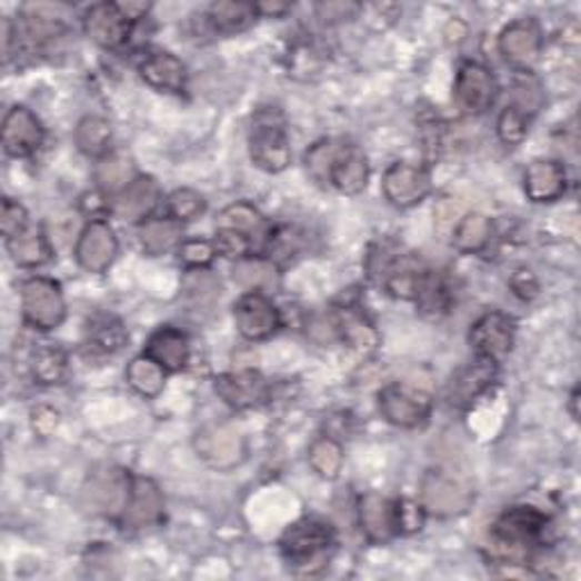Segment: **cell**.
I'll return each mask as SVG.
<instances>
[{"label":"cell","instance_id":"1","mask_svg":"<svg viewBox=\"0 0 581 581\" xmlns=\"http://www.w3.org/2000/svg\"><path fill=\"white\" fill-rule=\"evenodd\" d=\"M550 532V518L532 507L515 504L504 509L491 527L493 559L498 563H524L537 548H541Z\"/></svg>","mask_w":581,"mask_h":581},{"label":"cell","instance_id":"2","mask_svg":"<svg viewBox=\"0 0 581 581\" xmlns=\"http://www.w3.org/2000/svg\"><path fill=\"white\" fill-rule=\"evenodd\" d=\"M337 548L334 527L315 515L289 524L280 539V554L287 565L302 574H313L328 565Z\"/></svg>","mask_w":581,"mask_h":581},{"label":"cell","instance_id":"3","mask_svg":"<svg viewBox=\"0 0 581 581\" xmlns=\"http://www.w3.org/2000/svg\"><path fill=\"white\" fill-rule=\"evenodd\" d=\"M248 148L250 160L257 169L273 176L289 169L293 152L287 134V121L280 110L261 108L252 114Z\"/></svg>","mask_w":581,"mask_h":581},{"label":"cell","instance_id":"4","mask_svg":"<svg viewBox=\"0 0 581 581\" xmlns=\"http://www.w3.org/2000/svg\"><path fill=\"white\" fill-rule=\"evenodd\" d=\"M474 502L472 484L443 468L428 470L425 478L420 482V504L428 515L434 518H459L463 515Z\"/></svg>","mask_w":581,"mask_h":581},{"label":"cell","instance_id":"5","mask_svg":"<svg viewBox=\"0 0 581 581\" xmlns=\"http://www.w3.org/2000/svg\"><path fill=\"white\" fill-rule=\"evenodd\" d=\"M23 323L37 332H52L67 321V300L60 282L50 278H28L21 284Z\"/></svg>","mask_w":581,"mask_h":581},{"label":"cell","instance_id":"6","mask_svg":"<svg viewBox=\"0 0 581 581\" xmlns=\"http://www.w3.org/2000/svg\"><path fill=\"white\" fill-rule=\"evenodd\" d=\"M132 478L134 474L130 470L117 465L96 468L82 489L84 502L91 509V513L119 522L130 498Z\"/></svg>","mask_w":581,"mask_h":581},{"label":"cell","instance_id":"7","mask_svg":"<svg viewBox=\"0 0 581 581\" xmlns=\"http://www.w3.org/2000/svg\"><path fill=\"white\" fill-rule=\"evenodd\" d=\"M378 409L389 425L400 430H415L430 420L434 400L428 391L393 382L378 393Z\"/></svg>","mask_w":581,"mask_h":581},{"label":"cell","instance_id":"8","mask_svg":"<svg viewBox=\"0 0 581 581\" xmlns=\"http://www.w3.org/2000/svg\"><path fill=\"white\" fill-rule=\"evenodd\" d=\"M196 454L219 472H230L243 463L248 454L246 437L230 422H209L193 437Z\"/></svg>","mask_w":581,"mask_h":581},{"label":"cell","instance_id":"9","mask_svg":"<svg viewBox=\"0 0 581 581\" xmlns=\"http://www.w3.org/2000/svg\"><path fill=\"white\" fill-rule=\"evenodd\" d=\"M234 325L246 341H267L284 325L278 304L259 291H246L234 302Z\"/></svg>","mask_w":581,"mask_h":581},{"label":"cell","instance_id":"10","mask_svg":"<svg viewBox=\"0 0 581 581\" xmlns=\"http://www.w3.org/2000/svg\"><path fill=\"white\" fill-rule=\"evenodd\" d=\"M167 515V500L154 480L134 474L130 498L121 520L117 522L126 532H148L160 527Z\"/></svg>","mask_w":581,"mask_h":581},{"label":"cell","instance_id":"11","mask_svg":"<svg viewBox=\"0 0 581 581\" xmlns=\"http://www.w3.org/2000/svg\"><path fill=\"white\" fill-rule=\"evenodd\" d=\"M500 93L498 78L480 62H463L454 78V102L465 114L480 117L489 112Z\"/></svg>","mask_w":581,"mask_h":581},{"label":"cell","instance_id":"12","mask_svg":"<svg viewBox=\"0 0 581 581\" xmlns=\"http://www.w3.org/2000/svg\"><path fill=\"white\" fill-rule=\"evenodd\" d=\"M498 50L518 73L532 71L543 52V30L534 17H522L504 26L498 37Z\"/></svg>","mask_w":581,"mask_h":581},{"label":"cell","instance_id":"13","mask_svg":"<svg viewBox=\"0 0 581 581\" xmlns=\"http://www.w3.org/2000/svg\"><path fill=\"white\" fill-rule=\"evenodd\" d=\"M119 254V239L104 219L89 221L76 243L78 267L91 276H102L112 269Z\"/></svg>","mask_w":581,"mask_h":581},{"label":"cell","instance_id":"14","mask_svg":"<svg viewBox=\"0 0 581 581\" xmlns=\"http://www.w3.org/2000/svg\"><path fill=\"white\" fill-rule=\"evenodd\" d=\"M498 382V361L474 357V361L461 365L445 387V402L452 409L465 411L478 402Z\"/></svg>","mask_w":581,"mask_h":581},{"label":"cell","instance_id":"15","mask_svg":"<svg viewBox=\"0 0 581 581\" xmlns=\"http://www.w3.org/2000/svg\"><path fill=\"white\" fill-rule=\"evenodd\" d=\"M468 343L474 357H487L500 363L513 350L515 321L504 311H487L472 323L468 332Z\"/></svg>","mask_w":581,"mask_h":581},{"label":"cell","instance_id":"16","mask_svg":"<svg viewBox=\"0 0 581 581\" xmlns=\"http://www.w3.org/2000/svg\"><path fill=\"white\" fill-rule=\"evenodd\" d=\"M357 520L361 527V534L373 545H387L400 537L398 500H391L375 491L363 493L359 498Z\"/></svg>","mask_w":581,"mask_h":581},{"label":"cell","instance_id":"17","mask_svg":"<svg viewBox=\"0 0 581 581\" xmlns=\"http://www.w3.org/2000/svg\"><path fill=\"white\" fill-rule=\"evenodd\" d=\"M384 198L398 209H411L432 191V176L425 167L411 162H393L382 178Z\"/></svg>","mask_w":581,"mask_h":581},{"label":"cell","instance_id":"18","mask_svg":"<svg viewBox=\"0 0 581 581\" xmlns=\"http://www.w3.org/2000/svg\"><path fill=\"white\" fill-rule=\"evenodd\" d=\"M84 34L104 50H121L128 46L134 23L123 14L119 3H96L84 12Z\"/></svg>","mask_w":581,"mask_h":581},{"label":"cell","instance_id":"19","mask_svg":"<svg viewBox=\"0 0 581 581\" xmlns=\"http://www.w3.org/2000/svg\"><path fill=\"white\" fill-rule=\"evenodd\" d=\"M217 395L237 411H248L271 402L273 384L259 371H237L223 373L214 380Z\"/></svg>","mask_w":581,"mask_h":581},{"label":"cell","instance_id":"20","mask_svg":"<svg viewBox=\"0 0 581 581\" xmlns=\"http://www.w3.org/2000/svg\"><path fill=\"white\" fill-rule=\"evenodd\" d=\"M46 141V128L39 121V117L23 108V104H14L8 110L3 119V148L14 160H28Z\"/></svg>","mask_w":581,"mask_h":581},{"label":"cell","instance_id":"21","mask_svg":"<svg viewBox=\"0 0 581 581\" xmlns=\"http://www.w3.org/2000/svg\"><path fill=\"white\" fill-rule=\"evenodd\" d=\"M162 202V189L150 176H137L123 191L112 196V214L128 223H146Z\"/></svg>","mask_w":581,"mask_h":581},{"label":"cell","instance_id":"22","mask_svg":"<svg viewBox=\"0 0 581 581\" xmlns=\"http://www.w3.org/2000/svg\"><path fill=\"white\" fill-rule=\"evenodd\" d=\"M139 78L162 93H184L189 84V71L180 58L169 50H150L139 62Z\"/></svg>","mask_w":581,"mask_h":581},{"label":"cell","instance_id":"23","mask_svg":"<svg viewBox=\"0 0 581 581\" xmlns=\"http://www.w3.org/2000/svg\"><path fill=\"white\" fill-rule=\"evenodd\" d=\"M522 189L537 204L557 202L568 191V171L559 160H534L524 171Z\"/></svg>","mask_w":581,"mask_h":581},{"label":"cell","instance_id":"24","mask_svg":"<svg viewBox=\"0 0 581 581\" xmlns=\"http://www.w3.org/2000/svg\"><path fill=\"white\" fill-rule=\"evenodd\" d=\"M332 321L337 330V341L345 343L352 350L371 352L380 345V334L371 319L357 307V304H339L332 311Z\"/></svg>","mask_w":581,"mask_h":581},{"label":"cell","instance_id":"25","mask_svg":"<svg viewBox=\"0 0 581 581\" xmlns=\"http://www.w3.org/2000/svg\"><path fill=\"white\" fill-rule=\"evenodd\" d=\"M143 354L160 363L167 373H180L189 365L191 343L182 330L162 325L146 339Z\"/></svg>","mask_w":581,"mask_h":581},{"label":"cell","instance_id":"26","mask_svg":"<svg viewBox=\"0 0 581 581\" xmlns=\"http://www.w3.org/2000/svg\"><path fill=\"white\" fill-rule=\"evenodd\" d=\"M128 330L114 313H96L87 321L84 345L91 354L112 357L128 345Z\"/></svg>","mask_w":581,"mask_h":581},{"label":"cell","instance_id":"27","mask_svg":"<svg viewBox=\"0 0 581 581\" xmlns=\"http://www.w3.org/2000/svg\"><path fill=\"white\" fill-rule=\"evenodd\" d=\"M368 180H371V164H368L365 152L348 141L332 169L330 187L345 196H359L365 191Z\"/></svg>","mask_w":581,"mask_h":581},{"label":"cell","instance_id":"28","mask_svg":"<svg viewBox=\"0 0 581 581\" xmlns=\"http://www.w3.org/2000/svg\"><path fill=\"white\" fill-rule=\"evenodd\" d=\"M217 230H232V232H239L243 237H248L254 243H267V237L271 232V226L269 221L263 219L261 211L250 204V202H234V204H228L221 214L217 217Z\"/></svg>","mask_w":581,"mask_h":581},{"label":"cell","instance_id":"29","mask_svg":"<svg viewBox=\"0 0 581 581\" xmlns=\"http://www.w3.org/2000/svg\"><path fill=\"white\" fill-rule=\"evenodd\" d=\"M12 261L21 269H39L52 259V246L41 226L30 223L19 234L6 239Z\"/></svg>","mask_w":581,"mask_h":581},{"label":"cell","instance_id":"30","mask_svg":"<svg viewBox=\"0 0 581 581\" xmlns=\"http://www.w3.org/2000/svg\"><path fill=\"white\" fill-rule=\"evenodd\" d=\"M30 375L41 387H60L69 373V354L58 343H37L30 352Z\"/></svg>","mask_w":581,"mask_h":581},{"label":"cell","instance_id":"31","mask_svg":"<svg viewBox=\"0 0 581 581\" xmlns=\"http://www.w3.org/2000/svg\"><path fill=\"white\" fill-rule=\"evenodd\" d=\"M232 278L246 291L267 293V291L278 289L280 267L263 254H248L234 263Z\"/></svg>","mask_w":581,"mask_h":581},{"label":"cell","instance_id":"32","mask_svg":"<svg viewBox=\"0 0 581 581\" xmlns=\"http://www.w3.org/2000/svg\"><path fill=\"white\" fill-rule=\"evenodd\" d=\"M257 17L254 3H239V0H219L207 10V23L219 34L246 32L254 26Z\"/></svg>","mask_w":581,"mask_h":581},{"label":"cell","instance_id":"33","mask_svg":"<svg viewBox=\"0 0 581 581\" xmlns=\"http://www.w3.org/2000/svg\"><path fill=\"white\" fill-rule=\"evenodd\" d=\"M182 237V223L173 221L171 217L148 219L139 226V243L148 257H162L180 248V243L184 241Z\"/></svg>","mask_w":581,"mask_h":581},{"label":"cell","instance_id":"34","mask_svg":"<svg viewBox=\"0 0 581 581\" xmlns=\"http://www.w3.org/2000/svg\"><path fill=\"white\" fill-rule=\"evenodd\" d=\"M112 123L98 114H89L80 119L76 126V146L82 154L93 157V160H102L112 152Z\"/></svg>","mask_w":581,"mask_h":581},{"label":"cell","instance_id":"35","mask_svg":"<svg viewBox=\"0 0 581 581\" xmlns=\"http://www.w3.org/2000/svg\"><path fill=\"white\" fill-rule=\"evenodd\" d=\"M491 239H493V221L487 214H480V211H470V214H465L452 234V243L461 254L484 252Z\"/></svg>","mask_w":581,"mask_h":581},{"label":"cell","instance_id":"36","mask_svg":"<svg viewBox=\"0 0 581 581\" xmlns=\"http://www.w3.org/2000/svg\"><path fill=\"white\" fill-rule=\"evenodd\" d=\"M452 291H450V284L448 280L437 273V271H430L425 273V278H422V284L418 289V295H415V304L420 309L422 315H428V319H443L445 313H450L452 309Z\"/></svg>","mask_w":581,"mask_h":581},{"label":"cell","instance_id":"37","mask_svg":"<svg viewBox=\"0 0 581 581\" xmlns=\"http://www.w3.org/2000/svg\"><path fill=\"white\" fill-rule=\"evenodd\" d=\"M126 380H128V384H130V389L134 393H139L141 398L152 400V398H157L164 391V387H167V371L154 359L141 354V357H134L128 363Z\"/></svg>","mask_w":581,"mask_h":581},{"label":"cell","instance_id":"38","mask_svg":"<svg viewBox=\"0 0 581 581\" xmlns=\"http://www.w3.org/2000/svg\"><path fill=\"white\" fill-rule=\"evenodd\" d=\"M345 139H321L304 152V169L319 187H330V176L345 148Z\"/></svg>","mask_w":581,"mask_h":581},{"label":"cell","instance_id":"39","mask_svg":"<svg viewBox=\"0 0 581 581\" xmlns=\"http://www.w3.org/2000/svg\"><path fill=\"white\" fill-rule=\"evenodd\" d=\"M343 459H345L343 448L332 437H319L309 445V452H307V461H309L311 470L328 482L339 478L341 468H343Z\"/></svg>","mask_w":581,"mask_h":581},{"label":"cell","instance_id":"40","mask_svg":"<svg viewBox=\"0 0 581 581\" xmlns=\"http://www.w3.org/2000/svg\"><path fill=\"white\" fill-rule=\"evenodd\" d=\"M134 178H137V173H134L132 162L128 160V157H121V154L110 152L108 157H102L100 164L96 167V180H98L100 191H104V193L117 196Z\"/></svg>","mask_w":581,"mask_h":581},{"label":"cell","instance_id":"41","mask_svg":"<svg viewBox=\"0 0 581 581\" xmlns=\"http://www.w3.org/2000/svg\"><path fill=\"white\" fill-rule=\"evenodd\" d=\"M304 246V237L298 228L291 226H278L271 228L267 243H263V257H269L278 267H284V263L293 261Z\"/></svg>","mask_w":581,"mask_h":581},{"label":"cell","instance_id":"42","mask_svg":"<svg viewBox=\"0 0 581 581\" xmlns=\"http://www.w3.org/2000/svg\"><path fill=\"white\" fill-rule=\"evenodd\" d=\"M204 211H207V200L196 189L182 187V189H176L173 193H169V198H167V214L182 226L200 219Z\"/></svg>","mask_w":581,"mask_h":581},{"label":"cell","instance_id":"43","mask_svg":"<svg viewBox=\"0 0 581 581\" xmlns=\"http://www.w3.org/2000/svg\"><path fill=\"white\" fill-rule=\"evenodd\" d=\"M530 126L532 117L509 102L498 117V137L504 146H520L527 139V134H530Z\"/></svg>","mask_w":581,"mask_h":581},{"label":"cell","instance_id":"44","mask_svg":"<svg viewBox=\"0 0 581 581\" xmlns=\"http://www.w3.org/2000/svg\"><path fill=\"white\" fill-rule=\"evenodd\" d=\"M214 241L207 239H184L178 248V259L187 271H207L217 259Z\"/></svg>","mask_w":581,"mask_h":581},{"label":"cell","instance_id":"45","mask_svg":"<svg viewBox=\"0 0 581 581\" xmlns=\"http://www.w3.org/2000/svg\"><path fill=\"white\" fill-rule=\"evenodd\" d=\"M28 226H30L28 209L19 200L3 198V209H0V230H3V237L10 239Z\"/></svg>","mask_w":581,"mask_h":581},{"label":"cell","instance_id":"46","mask_svg":"<svg viewBox=\"0 0 581 581\" xmlns=\"http://www.w3.org/2000/svg\"><path fill=\"white\" fill-rule=\"evenodd\" d=\"M214 246H217V252L226 259H243L248 254H252V241L239 232H232V230H217V239H214Z\"/></svg>","mask_w":581,"mask_h":581},{"label":"cell","instance_id":"47","mask_svg":"<svg viewBox=\"0 0 581 581\" xmlns=\"http://www.w3.org/2000/svg\"><path fill=\"white\" fill-rule=\"evenodd\" d=\"M425 509L420 502L413 500H398V524H400V537L418 534L425 527Z\"/></svg>","mask_w":581,"mask_h":581},{"label":"cell","instance_id":"48","mask_svg":"<svg viewBox=\"0 0 581 581\" xmlns=\"http://www.w3.org/2000/svg\"><path fill=\"white\" fill-rule=\"evenodd\" d=\"M359 3H321L315 6V14L319 19H323L325 23H337V21H348V19H357L361 14Z\"/></svg>","mask_w":581,"mask_h":581},{"label":"cell","instance_id":"49","mask_svg":"<svg viewBox=\"0 0 581 581\" xmlns=\"http://www.w3.org/2000/svg\"><path fill=\"white\" fill-rule=\"evenodd\" d=\"M509 287L511 291L520 298V300H534L539 295V280L534 278L532 271L520 269L509 278Z\"/></svg>","mask_w":581,"mask_h":581},{"label":"cell","instance_id":"50","mask_svg":"<svg viewBox=\"0 0 581 581\" xmlns=\"http://www.w3.org/2000/svg\"><path fill=\"white\" fill-rule=\"evenodd\" d=\"M60 425V413L50 407H37L32 411V430L39 437H50Z\"/></svg>","mask_w":581,"mask_h":581},{"label":"cell","instance_id":"51","mask_svg":"<svg viewBox=\"0 0 581 581\" xmlns=\"http://www.w3.org/2000/svg\"><path fill=\"white\" fill-rule=\"evenodd\" d=\"M254 8H257L259 17H269V19L271 17L280 19L293 10V6H289V3H254Z\"/></svg>","mask_w":581,"mask_h":581},{"label":"cell","instance_id":"52","mask_svg":"<svg viewBox=\"0 0 581 581\" xmlns=\"http://www.w3.org/2000/svg\"><path fill=\"white\" fill-rule=\"evenodd\" d=\"M568 409H570L572 420H579V387L572 389V393H570V402H568Z\"/></svg>","mask_w":581,"mask_h":581}]
</instances>
